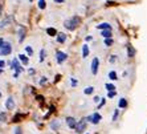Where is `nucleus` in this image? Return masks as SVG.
I'll list each match as a JSON object with an SVG mask.
<instances>
[{
    "mask_svg": "<svg viewBox=\"0 0 147 134\" xmlns=\"http://www.w3.org/2000/svg\"><path fill=\"white\" fill-rule=\"evenodd\" d=\"M78 24H80V17H78V16H73L72 19L65 20L64 27H65L66 29H69V31H74V29L78 27Z\"/></svg>",
    "mask_w": 147,
    "mask_h": 134,
    "instance_id": "nucleus-1",
    "label": "nucleus"
},
{
    "mask_svg": "<svg viewBox=\"0 0 147 134\" xmlns=\"http://www.w3.org/2000/svg\"><path fill=\"white\" fill-rule=\"evenodd\" d=\"M11 53H12V45H11V42L4 41V44L0 47V56H8Z\"/></svg>",
    "mask_w": 147,
    "mask_h": 134,
    "instance_id": "nucleus-2",
    "label": "nucleus"
},
{
    "mask_svg": "<svg viewBox=\"0 0 147 134\" xmlns=\"http://www.w3.org/2000/svg\"><path fill=\"white\" fill-rule=\"evenodd\" d=\"M12 69H15V71H16L15 77H17L20 72H23V71H24V69L21 68V66H20V64H19V58H13V61H12Z\"/></svg>",
    "mask_w": 147,
    "mask_h": 134,
    "instance_id": "nucleus-3",
    "label": "nucleus"
},
{
    "mask_svg": "<svg viewBox=\"0 0 147 134\" xmlns=\"http://www.w3.org/2000/svg\"><path fill=\"white\" fill-rule=\"evenodd\" d=\"M85 127H86V120H81V121H78L77 124H76V133H82L83 130H85Z\"/></svg>",
    "mask_w": 147,
    "mask_h": 134,
    "instance_id": "nucleus-4",
    "label": "nucleus"
},
{
    "mask_svg": "<svg viewBox=\"0 0 147 134\" xmlns=\"http://www.w3.org/2000/svg\"><path fill=\"white\" fill-rule=\"evenodd\" d=\"M66 58H68V55H66V53H64V52L58 51V52L56 53V60H57V62H58V64H62Z\"/></svg>",
    "mask_w": 147,
    "mask_h": 134,
    "instance_id": "nucleus-5",
    "label": "nucleus"
},
{
    "mask_svg": "<svg viewBox=\"0 0 147 134\" xmlns=\"http://www.w3.org/2000/svg\"><path fill=\"white\" fill-rule=\"evenodd\" d=\"M98 66H99V60L95 57V58H93V61H92V73H93V74H97Z\"/></svg>",
    "mask_w": 147,
    "mask_h": 134,
    "instance_id": "nucleus-6",
    "label": "nucleus"
},
{
    "mask_svg": "<svg viewBox=\"0 0 147 134\" xmlns=\"http://www.w3.org/2000/svg\"><path fill=\"white\" fill-rule=\"evenodd\" d=\"M101 114H98V113H94L93 116H89L88 117V121H90L92 124H98L99 121H101Z\"/></svg>",
    "mask_w": 147,
    "mask_h": 134,
    "instance_id": "nucleus-7",
    "label": "nucleus"
},
{
    "mask_svg": "<svg viewBox=\"0 0 147 134\" xmlns=\"http://www.w3.org/2000/svg\"><path fill=\"white\" fill-rule=\"evenodd\" d=\"M17 35H19V42H23V40L25 39V28L24 27H19Z\"/></svg>",
    "mask_w": 147,
    "mask_h": 134,
    "instance_id": "nucleus-8",
    "label": "nucleus"
},
{
    "mask_svg": "<svg viewBox=\"0 0 147 134\" xmlns=\"http://www.w3.org/2000/svg\"><path fill=\"white\" fill-rule=\"evenodd\" d=\"M5 108L8 110H13L15 109V101H13L12 97H8V100L5 101Z\"/></svg>",
    "mask_w": 147,
    "mask_h": 134,
    "instance_id": "nucleus-9",
    "label": "nucleus"
},
{
    "mask_svg": "<svg viewBox=\"0 0 147 134\" xmlns=\"http://www.w3.org/2000/svg\"><path fill=\"white\" fill-rule=\"evenodd\" d=\"M66 124H68V126H69L70 129H74V127H76L77 121H76L73 117H66Z\"/></svg>",
    "mask_w": 147,
    "mask_h": 134,
    "instance_id": "nucleus-10",
    "label": "nucleus"
},
{
    "mask_svg": "<svg viewBox=\"0 0 147 134\" xmlns=\"http://www.w3.org/2000/svg\"><path fill=\"white\" fill-rule=\"evenodd\" d=\"M56 39H57V42H60V44H64V42L66 41V35H65V33H57Z\"/></svg>",
    "mask_w": 147,
    "mask_h": 134,
    "instance_id": "nucleus-11",
    "label": "nucleus"
},
{
    "mask_svg": "<svg viewBox=\"0 0 147 134\" xmlns=\"http://www.w3.org/2000/svg\"><path fill=\"white\" fill-rule=\"evenodd\" d=\"M11 20H12V19H11V16H7V17L2 21V23H0V28H4V27H7V25L11 23Z\"/></svg>",
    "mask_w": 147,
    "mask_h": 134,
    "instance_id": "nucleus-12",
    "label": "nucleus"
},
{
    "mask_svg": "<svg viewBox=\"0 0 147 134\" xmlns=\"http://www.w3.org/2000/svg\"><path fill=\"white\" fill-rule=\"evenodd\" d=\"M97 29H101V31H103V29H111V25L109 23H102V24L97 25Z\"/></svg>",
    "mask_w": 147,
    "mask_h": 134,
    "instance_id": "nucleus-13",
    "label": "nucleus"
},
{
    "mask_svg": "<svg viewBox=\"0 0 147 134\" xmlns=\"http://www.w3.org/2000/svg\"><path fill=\"white\" fill-rule=\"evenodd\" d=\"M101 35L105 39H110L111 37V29H103V31H101Z\"/></svg>",
    "mask_w": 147,
    "mask_h": 134,
    "instance_id": "nucleus-14",
    "label": "nucleus"
},
{
    "mask_svg": "<svg viewBox=\"0 0 147 134\" xmlns=\"http://www.w3.org/2000/svg\"><path fill=\"white\" fill-rule=\"evenodd\" d=\"M19 60L21 61L24 65H28V62H29V60H28V57L25 55H19Z\"/></svg>",
    "mask_w": 147,
    "mask_h": 134,
    "instance_id": "nucleus-15",
    "label": "nucleus"
},
{
    "mask_svg": "<svg viewBox=\"0 0 147 134\" xmlns=\"http://www.w3.org/2000/svg\"><path fill=\"white\" fill-rule=\"evenodd\" d=\"M88 55H89V47H88V45H83V47H82V57L86 58Z\"/></svg>",
    "mask_w": 147,
    "mask_h": 134,
    "instance_id": "nucleus-16",
    "label": "nucleus"
},
{
    "mask_svg": "<svg viewBox=\"0 0 147 134\" xmlns=\"http://www.w3.org/2000/svg\"><path fill=\"white\" fill-rule=\"evenodd\" d=\"M127 55H129V57H134V56H135V49H134L131 45L127 47Z\"/></svg>",
    "mask_w": 147,
    "mask_h": 134,
    "instance_id": "nucleus-17",
    "label": "nucleus"
},
{
    "mask_svg": "<svg viewBox=\"0 0 147 134\" xmlns=\"http://www.w3.org/2000/svg\"><path fill=\"white\" fill-rule=\"evenodd\" d=\"M45 56H47L45 49H41V51H40V62H43V61L45 60Z\"/></svg>",
    "mask_w": 147,
    "mask_h": 134,
    "instance_id": "nucleus-18",
    "label": "nucleus"
},
{
    "mask_svg": "<svg viewBox=\"0 0 147 134\" xmlns=\"http://www.w3.org/2000/svg\"><path fill=\"white\" fill-rule=\"evenodd\" d=\"M50 127H52L53 130H58V129H60V122H58V121H53V122L50 124Z\"/></svg>",
    "mask_w": 147,
    "mask_h": 134,
    "instance_id": "nucleus-19",
    "label": "nucleus"
},
{
    "mask_svg": "<svg viewBox=\"0 0 147 134\" xmlns=\"http://www.w3.org/2000/svg\"><path fill=\"white\" fill-rule=\"evenodd\" d=\"M118 106L119 108H126V106H127V101H126L125 98H121L119 102H118Z\"/></svg>",
    "mask_w": 147,
    "mask_h": 134,
    "instance_id": "nucleus-20",
    "label": "nucleus"
},
{
    "mask_svg": "<svg viewBox=\"0 0 147 134\" xmlns=\"http://www.w3.org/2000/svg\"><path fill=\"white\" fill-rule=\"evenodd\" d=\"M45 7H47V2H45V0H38V8L40 9H45Z\"/></svg>",
    "mask_w": 147,
    "mask_h": 134,
    "instance_id": "nucleus-21",
    "label": "nucleus"
},
{
    "mask_svg": "<svg viewBox=\"0 0 147 134\" xmlns=\"http://www.w3.org/2000/svg\"><path fill=\"white\" fill-rule=\"evenodd\" d=\"M47 33H48L49 36H56V35H57V31H56L54 28H48V29H47Z\"/></svg>",
    "mask_w": 147,
    "mask_h": 134,
    "instance_id": "nucleus-22",
    "label": "nucleus"
},
{
    "mask_svg": "<svg viewBox=\"0 0 147 134\" xmlns=\"http://www.w3.org/2000/svg\"><path fill=\"white\" fill-rule=\"evenodd\" d=\"M94 92V88L93 86H88V88H85V90H83V93L85 94H92Z\"/></svg>",
    "mask_w": 147,
    "mask_h": 134,
    "instance_id": "nucleus-23",
    "label": "nucleus"
},
{
    "mask_svg": "<svg viewBox=\"0 0 147 134\" xmlns=\"http://www.w3.org/2000/svg\"><path fill=\"white\" fill-rule=\"evenodd\" d=\"M105 88H106L108 92H114V89H115V86L113 84H106V85H105Z\"/></svg>",
    "mask_w": 147,
    "mask_h": 134,
    "instance_id": "nucleus-24",
    "label": "nucleus"
},
{
    "mask_svg": "<svg viewBox=\"0 0 147 134\" xmlns=\"http://www.w3.org/2000/svg\"><path fill=\"white\" fill-rule=\"evenodd\" d=\"M113 39L110 37V39H105V45H106V47H110V45H113Z\"/></svg>",
    "mask_w": 147,
    "mask_h": 134,
    "instance_id": "nucleus-25",
    "label": "nucleus"
},
{
    "mask_svg": "<svg viewBox=\"0 0 147 134\" xmlns=\"http://www.w3.org/2000/svg\"><path fill=\"white\" fill-rule=\"evenodd\" d=\"M109 77H110V80H118V78H117V73H115L114 71H111V72L109 73Z\"/></svg>",
    "mask_w": 147,
    "mask_h": 134,
    "instance_id": "nucleus-26",
    "label": "nucleus"
},
{
    "mask_svg": "<svg viewBox=\"0 0 147 134\" xmlns=\"http://www.w3.org/2000/svg\"><path fill=\"white\" fill-rule=\"evenodd\" d=\"M0 121H2V122L7 121V114L5 113H0Z\"/></svg>",
    "mask_w": 147,
    "mask_h": 134,
    "instance_id": "nucleus-27",
    "label": "nucleus"
},
{
    "mask_svg": "<svg viewBox=\"0 0 147 134\" xmlns=\"http://www.w3.org/2000/svg\"><path fill=\"white\" fill-rule=\"evenodd\" d=\"M25 52H27L29 56H32V55H33V49H32L31 47H25Z\"/></svg>",
    "mask_w": 147,
    "mask_h": 134,
    "instance_id": "nucleus-28",
    "label": "nucleus"
},
{
    "mask_svg": "<svg viewBox=\"0 0 147 134\" xmlns=\"http://www.w3.org/2000/svg\"><path fill=\"white\" fill-rule=\"evenodd\" d=\"M20 118H21V114H16V116L13 117V122H19Z\"/></svg>",
    "mask_w": 147,
    "mask_h": 134,
    "instance_id": "nucleus-29",
    "label": "nucleus"
},
{
    "mask_svg": "<svg viewBox=\"0 0 147 134\" xmlns=\"http://www.w3.org/2000/svg\"><path fill=\"white\" fill-rule=\"evenodd\" d=\"M47 84V77H41L40 80V85H45Z\"/></svg>",
    "mask_w": 147,
    "mask_h": 134,
    "instance_id": "nucleus-30",
    "label": "nucleus"
},
{
    "mask_svg": "<svg viewBox=\"0 0 147 134\" xmlns=\"http://www.w3.org/2000/svg\"><path fill=\"white\" fill-rule=\"evenodd\" d=\"M118 113H119V110H115V111H114V114H113V121H115V120H117Z\"/></svg>",
    "mask_w": 147,
    "mask_h": 134,
    "instance_id": "nucleus-31",
    "label": "nucleus"
},
{
    "mask_svg": "<svg viewBox=\"0 0 147 134\" xmlns=\"http://www.w3.org/2000/svg\"><path fill=\"white\" fill-rule=\"evenodd\" d=\"M5 66V61H3V60H0V69H3Z\"/></svg>",
    "mask_w": 147,
    "mask_h": 134,
    "instance_id": "nucleus-32",
    "label": "nucleus"
},
{
    "mask_svg": "<svg viewBox=\"0 0 147 134\" xmlns=\"http://www.w3.org/2000/svg\"><path fill=\"white\" fill-rule=\"evenodd\" d=\"M115 96V92H109V98H113Z\"/></svg>",
    "mask_w": 147,
    "mask_h": 134,
    "instance_id": "nucleus-33",
    "label": "nucleus"
},
{
    "mask_svg": "<svg viewBox=\"0 0 147 134\" xmlns=\"http://www.w3.org/2000/svg\"><path fill=\"white\" fill-rule=\"evenodd\" d=\"M77 84H78V81H76L74 78H72V85H73V86H76Z\"/></svg>",
    "mask_w": 147,
    "mask_h": 134,
    "instance_id": "nucleus-34",
    "label": "nucleus"
},
{
    "mask_svg": "<svg viewBox=\"0 0 147 134\" xmlns=\"http://www.w3.org/2000/svg\"><path fill=\"white\" fill-rule=\"evenodd\" d=\"M53 2L54 3H58V4H62V3H64V0H53Z\"/></svg>",
    "mask_w": 147,
    "mask_h": 134,
    "instance_id": "nucleus-35",
    "label": "nucleus"
},
{
    "mask_svg": "<svg viewBox=\"0 0 147 134\" xmlns=\"http://www.w3.org/2000/svg\"><path fill=\"white\" fill-rule=\"evenodd\" d=\"M117 60V56H111V58H110V62H114Z\"/></svg>",
    "mask_w": 147,
    "mask_h": 134,
    "instance_id": "nucleus-36",
    "label": "nucleus"
},
{
    "mask_svg": "<svg viewBox=\"0 0 147 134\" xmlns=\"http://www.w3.org/2000/svg\"><path fill=\"white\" fill-rule=\"evenodd\" d=\"M15 134H21V130H20V129L17 127V129L15 130Z\"/></svg>",
    "mask_w": 147,
    "mask_h": 134,
    "instance_id": "nucleus-37",
    "label": "nucleus"
},
{
    "mask_svg": "<svg viewBox=\"0 0 147 134\" xmlns=\"http://www.w3.org/2000/svg\"><path fill=\"white\" fill-rule=\"evenodd\" d=\"M4 41H5L4 39H0V47H2V45H3V44H4Z\"/></svg>",
    "mask_w": 147,
    "mask_h": 134,
    "instance_id": "nucleus-38",
    "label": "nucleus"
},
{
    "mask_svg": "<svg viewBox=\"0 0 147 134\" xmlns=\"http://www.w3.org/2000/svg\"><path fill=\"white\" fill-rule=\"evenodd\" d=\"M85 40H86V41H90V40H92V36H88V37H86Z\"/></svg>",
    "mask_w": 147,
    "mask_h": 134,
    "instance_id": "nucleus-39",
    "label": "nucleus"
},
{
    "mask_svg": "<svg viewBox=\"0 0 147 134\" xmlns=\"http://www.w3.org/2000/svg\"><path fill=\"white\" fill-rule=\"evenodd\" d=\"M99 101V97H94V102H98Z\"/></svg>",
    "mask_w": 147,
    "mask_h": 134,
    "instance_id": "nucleus-40",
    "label": "nucleus"
},
{
    "mask_svg": "<svg viewBox=\"0 0 147 134\" xmlns=\"http://www.w3.org/2000/svg\"><path fill=\"white\" fill-rule=\"evenodd\" d=\"M2 11H3V6L0 4V15H2Z\"/></svg>",
    "mask_w": 147,
    "mask_h": 134,
    "instance_id": "nucleus-41",
    "label": "nucleus"
},
{
    "mask_svg": "<svg viewBox=\"0 0 147 134\" xmlns=\"http://www.w3.org/2000/svg\"><path fill=\"white\" fill-rule=\"evenodd\" d=\"M0 73H3V69H0Z\"/></svg>",
    "mask_w": 147,
    "mask_h": 134,
    "instance_id": "nucleus-42",
    "label": "nucleus"
},
{
    "mask_svg": "<svg viewBox=\"0 0 147 134\" xmlns=\"http://www.w3.org/2000/svg\"><path fill=\"white\" fill-rule=\"evenodd\" d=\"M0 98H2V93H0Z\"/></svg>",
    "mask_w": 147,
    "mask_h": 134,
    "instance_id": "nucleus-43",
    "label": "nucleus"
},
{
    "mask_svg": "<svg viewBox=\"0 0 147 134\" xmlns=\"http://www.w3.org/2000/svg\"><path fill=\"white\" fill-rule=\"evenodd\" d=\"M29 2H33V0H29Z\"/></svg>",
    "mask_w": 147,
    "mask_h": 134,
    "instance_id": "nucleus-44",
    "label": "nucleus"
}]
</instances>
